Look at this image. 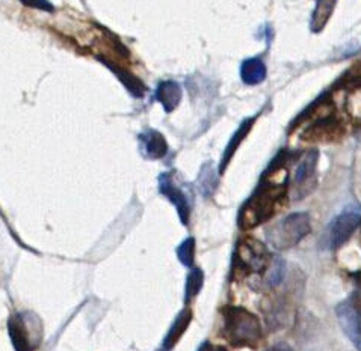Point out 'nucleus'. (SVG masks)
I'll list each match as a JSON object with an SVG mask.
<instances>
[{"instance_id": "0eeeda50", "label": "nucleus", "mask_w": 361, "mask_h": 351, "mask_svg": "<svg viewBox=\"0 0 361 351\" xmlns=\"http://www.w3.org/2000/svg\"><path fill=\"white\" fill-rule=\"evenodd\" d=\"M337 320L341 323L343 332L351 339L354 345L361 351V309L355 306L351 299L338 303L336 307Z\"/></svg>"}, {"instance_id": "423d86ee", "label": "nucleus", "mask_w": 361, "mask_h": 351, "mask_svg": "<svg viewBox=\"0 0 361 351\" xmlns=\"http://www.w3.org/2000/svg\"><path fill=\"white\" fill-rule=\"evenodd\" d=\"M361 222V212L353 208H348L343 211L341 216L336 217V220L328 228L326 234V243L328 248L337 249L343 246V244L351 238L354 231Z\"/></svg>"}, {"instance_id": "9d476101", "label": "nucleus", "mask_w": 361, "mask_h": 351, "mask_svg": "<svg viewBox=\"0 0 361 351\" xmlns=\"http://www.w3.org/2000/svg\"><path fill=\"white\" fill-rule=\"evenodd\" d=\"M190 321H192V311H190L189 307L178 312L173 326L169 327V331L164 339V350L169 351L174 348V345L182 339V336L188 331Z\"/></svg>"}, {"instance_id": "412c9836", "label": "nucleus", "mask_w": 361, "mask_h": 351, "mask_svg": "<svg viewBox=\"0 0 361 351\" xmlns=\"http://www.w3.org/2000/svg\"><path fill=\"white\" fill-rule=\"evenodd\" d=\"M164 351H166V350H164Z\"/></svg>"}, {"instance_id": "6e6552de", "label": "nucleus", "mask_w": 361, "mask_h": 351, "mask_svg": "<svg viewBox=\"0 0 361 351\" xmlns=\"http://www.w3.org/2000/svg\"><path fill=\"white\" fill-rule=\"evenodd\" d=\"M316 165H317V151L312 150L304 155L300 166L296 167L295 174V187L296 193L300 196H305V193L314 187V175H316Z\"/></svg>"}, {"instance_id": "a211bd4d", "label": "nucleus", "mask_w": 361, "mask_h": 351, "mask_svg": "<svg viewBox=\"0 0 361 351\" xmlns=\"http://www.w3.org/2000/svg\"><path fill=\"white\" fill-rule=\"evenodd\" d=\"M250 127H251V121H247V124H243V125L240 127V130L236 133L235 139H233V142L228 145V150H227V153H226V163L230 160V157H231L233 151L236 150L238 145L240 143V139H243V136H245V133L250 130Z\"/></svg>"}, {"instance_id": "f8f14e48", "label": "nucleus", "mask_w": 361, "mask_h": 351, "mask_svg": "<svg viewBox=\"0 0 361 351\" xmlns=\"http://www.w3.org/2000/svg\"><path fill=\"white\" fill-rule=\"evenodd\" d=\"M142 141V150L144 154L150 158H161L166 154V142L164 137L156 133V132H150L147 134L141 136Z\"/></svg>"}, {"instance_id": "1a4fd4ad", "label": "nucleus", "mask_w": 361, "mask_h": 351, "mask_svg": "<svg viewBox=\"0 0 361 351\" xmlns=\"http://www.w3.org/2000/svg\"><path fill=\"white\" fill-rule=\"evenodd\" d=\"M161 191L166 198L171 199L173 204L177 207L180 219H182V222L186 225L189 220V210H190L188 198L182 190L173 184V181H169V175H165L161 178Z\"/></svg>"}, {"instance_id": "aec40b11", "label": "nucleus", "mask_w": 361, "mask_h": 351, "mask_svg": "<svg viewBox=\"0 0 361 351\" xmlns=\"http://www.w3.org/2000/svg\"><path fill=\"white\" fill-rule=\"evenodd\" d=\"M198 351H222V347H214L212 345L209 341H206V343H203L200 345V348H198Z\"/></svg>"}, {"instance_id": "ddd939ff", "label": "nucleus", "mask_w": 361, "mask_h": 351, "mask_svg": "<svg viewBox=\"0 0 361 351\" xmlns=\"http://www.w3.org/2000/svg\"><path fill=\"white\" fill-rule=\"evenodd\" d=\"M157 98L164 104L166 112H171L182 98V89L174 82H165L157 89Z\"/></svg>"}, {"instance_id": "6ab92c4d", "label": "nucleus", "mask_w": 361, "mask_h": 351, "mask_svg": "<svg viewBox=\"0 0 361 351\" xmlns=\"http://www.w3.org/2000/svg\"><path fill=\"white\" fill-rule=\"evenodd\" d=\"M267 351H293V348H292L290 345H288V344L280 343V344H275V345H272V347H271V348H268Z\"/></svg>"}, {"instance_id": "f03ea898", "label": "nucleus", "mask_w": 361, "mask_h": 351, "mask_svg": "<svg viewBox=\"0 0 361 351\" xmlns=\"http://www.w3.org/2000/svg\"><path fill=\"white\" fill-rule=\"evenodd\" d=\"M224 335L227 341L235 347H256L263 336L259 318L242 306H226Z\"/></svg>"}, {"instance_id": "f257e3e1", "label": "nucleus", "mask_w": 361, "mask_h": 351, "mask_svg": "<svg viewBox=\"0 0 361 351\" xmlns=\"http://www.w3.org/2000/svg\"><path fill=\"white\" fill-rule=\"evenodd\" d=\"M286 196H288L286 183L263 184L240 210L239 226L248 231L269 220L284 205Z\"/></svg>"}, {"instance_id": "9b49d317", "label": "nucleus", "mask_w": 361, "mask_h": 351, "mask_svg": "<svg viewBox=\"0 0 361 351\" xmlns=\"http://www.w3.org/2000/svg\"><path fill=\"white\" fill-rule=\"evenodd\" d=\"M240 77L247 84H259L267 79V67L257 58L247 59L240 67Z\"/></svg>"}, {"instance_id": "20e7f679", "label": "nucleus", "mask_w": 361, "mask_h": 351, "mask_svg": "<svg viewBox=\"0 0 361 351\" xmlns=\"http://www.w3.org/2000/svg\"><path fill=\"white\" fill-rule=\"evenodd\" d=\"M271 264V253L263 243L254 238L240 240L235 260H233V273L238 276H248L252 273H263Z\"/></svg>"}, {"instance_id": "4468645a", "label": "nucleus", "mask_w": 361, "mask_h": 351, "mask_svg": "<svg viewBox=\"0 0 361 351\" xmlns=\"http://www.w3.org/2000/svg\"><path fill=\"white\" fill-rule=\"evenodd\" d=\"M337 0H319L312 17V30L321 32L330 20Z\"/></svg>"}, {"instance_id": "7ed1b4c3", "label": "nucleus", "mask_w": 361, "mask_h": 351, "mask_svg": "<svg viewBox=\"0 0 361 351\" xmlns=\"http://www.w3.org/2000/svg\"><path fill=\"white\" fill-rule=\"evenodd\" d=\"M310 231V216L307 212H293L271 228L267 237L275 249L286 250L296 246L302 238L309 236Z\"/></svg>"}, {"instance_id": "2eb2a0df", "label": "nucleus", "mask_w": 361, "mask_h": 351, "mask_svg": "<svg viewBox=\"0 0 361 351\" xmlns=\"http://www.w3.org/2000/svg\"><path fill=\"white\" fill-rule=\"evenodd\" d=\"M204 283V273L201 269H192L186 278V286H185V302L190 303L195 297L200 294L201 288Z\"/></svg>"}, {"instance_id": "f3484780", "label": "nucleus", "mask_w": 361, "mask_h": 351, "mask_svg": "<svg viewBox=\"0 0 361 351\" xmlns=\"http://www.w3.org/2000/svg\"><path fill=\"white\" fill-rule=\"evenodd\" d=\"M346 108L354 118L361 120V84H354L349 88V94L346 97Z\"/></svg>"}, {"instance_id": "39448f33", "label": "nucleus", "mask_w": 361, "mask_h": 351, "mask_svg": "<svg viewBox=\"0 0 361 351\" xmlns=\"http://www.w3.org/2000/svg\"><path fill=\"white\" fill-rule=\"evenodd\" d=\"M8 333L16 351H35L41 341L42 324L34 314H14L8 320Z\"/></svg>"}, {"instance_id": "dca6fc26", "label": "nucleus", "mask_w": 361, "mask_h": 351, "mask_svg": "<svg viewBox=\"0 0 361 351\" xmlns=\"http://www.w3.org/2000/svg\"><path fill=\"white\" fill-rule=\"evenodd\" d=\"M177 257L183 265L189 269H194V261H195V240L188 238L182 244H180L177 249Z\"/></svg>"}]
</instances>
